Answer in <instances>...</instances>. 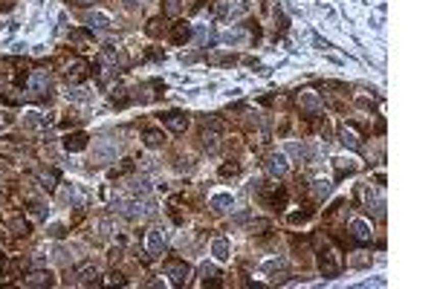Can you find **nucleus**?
<instances>
[{"instance_id":"473e14b6","label":"nucleus","mask_w":434,"mask_h":289,"mask_svg":"<svg viewBox=\"0 0 434 289\" xmlns=\"http://www.w3.org/2000/svg\"><path fill=\"white\" fill-rule=\"evenodd\" d=\"M72 101H87V90H72V93H67Z\"/></svg>"},{"instance_id":"aec40b11","label":"nucleus","mask_w":434,"mask_h":289,"mask_svg":"<svg viewBox=\"0 0 434 289\" xmlns=\"http://www.w3.org/2000/svg\"><path fill=\"white\" fill-rule=\"evenodd\" d=\"M287 154L295 156V159H310V148H307V144L293 142V144H287Z\"/></svg>"},{"instance_id":"b1692460","label":"nucleus","mask_w":434,"mask_h":289,"mask_svg":"<svg viewBox=\"0 0 434 289\" xmlns=\"http://www.w3.org/2000/svg\"><path fill=\"white\" fill-rule=\"evenodd\" d=\"M142 142L148 144V148H160L162 142H165V136L160 133V130H145V139Z\"/></svg>"},{"instance_id":"f257e3e1","label":"nucleus","mask_w":434,"mask_h":289,"mask_svg":"<svg viewBox=\"0 0 434 289\" xmlns=\"http://www.w3.org/2000/svg\"><path fill=\"white\" fill-rule=\"evenodd\" d=\"M319 269L324 278H336L339 272H342V261H339V252H333V249H324V252L319 254Z\"/></svg>"},{"instance_id":"f8f14e48","label":"nucleus","mask_w":434,"mask_h":289,"mask_svg":"<svg viewBox=\"0 0 434 289\" xmlns=\"http://www.w3.org/2000/svg\"><path fill=\"white\" fill-rule=\"evenodd\" d=\"M75 272H79V278H81V283H84V286H90V283H93V286H98V272H96V266H93V263H81Z\"/></svg>"},{"instance_id":"4be33fe9","label":"nucleus","mask_w":434,"mask_h":289,"mask_svg":"<svg viewBox=\"0 0 434 289\" xmlns=\"http://www.w3.org/2000/svg\"><path fill=\"white\" fill-rule=\"evenodd\" d=\"M55 185H58V171H53V168H49V171H44V174H41V188L53 191Z\"/></svg>"},{"instance_id":"f3484780","label":"nucleus","mask_w":434,"mask_h":289,"mask_svg":"<svg viewBox=\"0 0 434 289\" xmlns=\"http://www.w3.org/2000/svg\"><path fill=\"white\" fill-rule=\"evenodd\" d=\"M235 206V199H232V194H214L212 199H209V208H214V211H226V208Z\"/></svg>"},{"instance_id":"4c0bfd02","label":"nucleus","mask_w":434,"mask_h":289,"mask_svg":"<svg viewBox=\"0 0 434 289\" xmlns=\"http://www.w3.org/2000/svg\"><path fill=\"white\" fill-rule=\"evenodd\" d=\"M12 122V116H6V113H0V127H6Z\"/></svg>"},{"instance_id":"9d476101","label":"nucleus","mask_w":434,"mask_h":289,"mask_svg":"<svg viewBox=\"0 0 434 289\" xmlns=\"http://www.w3.org/2000/svg\"><path fill=\"white\" fill-rule=\"evenodd\" d=\"M87 139L90 136L87 133H70V136H64V148H67V151H70V154H79V151H84V148H87Z\"/></svg>"},{"instance_id":"7ed1b4c3","label":"nucleus","mask_w":434,"mask_h":289,"mask_svg":"<svg viewBox=\"0 0 434 289\" xmlns=\"http://www.w3.org/2000/svg\"><path fill=\"white\" fill-rule=\"evenodd\" d=\"M264 168H266V174H269L272 180H281V177H287V171H290V162H287V156L284 154H272V156H266Z\"/></svg>"},{"instance_id":"6e6552de","label":"nucleus","mask_w":434,"mask_h":289,"mask_svg":"<svg viewBox=\"0 0 434 289\" xmlns=\"http://www.w3.org/2000/svg\"><path fill=\"white\" fill-rule=\"evenodd\" d=\"M188 275H191V266H188V263H171L168 266V278H171L174 286H186Z\"/></svg>"},{"instance_id":"a878e982","label":"nucleus","mask_w":434,"mask_h":289,"mask_svg":"<svg viewBox=\"0 0 434 289\" xmlns=\"http://www.w3.org/2000/svg\"><path fill=\"white\" fill-rule=\"evenodd\" d=\"M46 125V116H41V113H27V127H32V130H38V127Z\"/></svg>"},{"instance_id":"412c9836","label":"nucleus","mask_w":434,"mask_h":289,"mask_svg":"<svg viewBox=\"0 0 434 289\" xmlns=\"http://www.w3.org/2000/svg\"><path fill=\"white\" fill-rule=\"evenodd\" d=\"M264 272H269V275H281L278 280L287 278V266H284V261H269V263H264Z\"/></svg>"},{"instance_id":"393cba45","label":"nucleus","mask_w":434,"mask_h":289,"mask_svg":"<svg viewBox=\"0 0 434 289\" xmlns=\"http://www.w3.org/2000/svg\"><path fill=\"white\" fill-rule=\"evenodd\" d=\"M313 194H316L319 199L330 197V182L327 180H316V182H313Z\"/></svg>"},{"instance_id":"2eb2a0df","label":"nucleus","mask_w":434,"mask_h":289,"mask_svg":"<svg viewBox=\"0 0 434 289\" xmlns=\"http://www.w3.org/2000/svg\"><path fill=\"white\" fill-rule=\"evenodd\" d=\"M84 78H87V64H84V61H75L70 70H67V81L79 84V81H84Z\"/></svg>"},{"instance_id":"1a4fd4ad","label":"nucleus","mask_w":434,"mask_h":289,"mask_svg":"<svg viewBox=\"0 0 434 289\" xmlns=\"http://www.w3.org/2000/svg\"><path fill=\"white\" fill-rule=\"evenodd\" d=\"M23 283H27V286H53L55 278H53V272L35 269V272H29L27 278H23Z\"/></svg>"},{"instance_id":"c9c22d12","label":"nucleus","mask_w":434,"mask_h":289,"mask_svg":"<svg viewBox=\"0 0 434 289\" xmlns=\"http://www.w3.org/2000/svg\"><path fill=\"white\" fill-rule=\"evenodd\" d=\"M307 217H310V211H298V214H293L290 220H293V223H298V220H307Z\"/></svg>"},{"instance_id":"e433bc0d","label":"nucleus","mask_w":434,"mask_h":289,"mask_svg":"<svg viewBox=\"0 0 434 289\" xmlns=\"http://www.w3.org/2000/svg\"><path fill=\"white\" fill-rule=\"evenodd\" d=\"M350 263H353V266H368V263H371V257H353Z\"/></svg>"},{"instance_id":"7c9ffc66","label":"nucleus","mask_w":434,"mask_h":289,"mask_svg":"<svg viewBox=\"0 0 434 289\" xmlns=\"http://www.w3.org/2000/svg\"><path fill=\"white\" fill-rule=\"evenodd\" d=\"M124 171H133V162H131V159H122V165H119V168H113V177H119V174H124Z\"/></svg>"},{"instance_id":"6ab92c4d","label":"nucleus","mask_w":434,"mask_h":289,"mask_svg":"<svg viewBox=\"0 0 434 289\" xmlns=\"http://www.w3.org/2000/svg\"><path fill=\"white\" fill-rule=\"evenodd\" d=\"M200 278H203L206 283H209V280H212V283H217L220 272H217V266H214V263H203V266H200Z\"/></svg>"},{"instance_id":"dca6fc26","label":"nucleus","mask_w":434,"mask_h":289,"mask_svg":"<svg viewBox=\"0 0 434 289\" xmlns=\"http://www.w3.org/2000/svg\"><path fill=\"white\" fill-rule=\"evenodd\" d=\"M339 139H342V144H345V148H350V151H359V148H362L359 136H356L350 127H342V130H339Z\"/></svg>"},{"instance_id":"4468645a","label":"nucleus","mask_w":434,"mask_h":289,"mask_svg":"<svg viewBox=\"0 0 434 289\" xmlns=\"http://www.w3.org/2000/svg\"><path fill=\"white\" fill-rule=\"evenodd\" d=\"M333 168H336V177L342 180L345 174H353L356 171V162H353V159H347V156H336V159H333Z\"/></svg>"},{"instance_id":"20e7f679","label":"nucleus","mask_w":434,"mask_h":289,"mask_svg":"<svg viewBox=\"0 0 434 289\" xmlns=\"http://www.w3.org/2000/svg\"><path fill=\"white\" fill-rule=\"evenodd\" d=\"M49 87H53V78H49V72L46 70H32L29 72V90L32 93L44 96V93H49Z\"/></svg>"},{"instance_id":"c85d7f7f","label":"nucleus","mask_w":434,"mask_h":289,"mask_svg":"<svg viewBox=\"0 0 434 289\" xmlns=\"http://www.w3.org/2000/svg\"><path fill=\"white\" fill-rule=\"evenodd\" d=\"M223 41H226V44H240V41H243V32H240V29H229V32L223 35Z\"/></svg>"},{"instance_id":"39448f33","label":"nucleus","mask_w":434,"mask_h":289,"mask_svg":"<svg viewBox=\"0 0 434 289\" xmlns=\"http://www.w3.org/2000/svg\"><path fill=\"white\" fill-rule=\"evenodd\" d=\"M162 252H165V228H160V226L148 228V254L160 257Z\"/></svg>"},{"instance_id":"423d86ee","label":"nucleus","mask_w":434,"mask_h":289,"mask_svg":"<svg viewBox=\"0 0 434 289\" xmlns=\"http://www.w3.org/2000/svg\"><path fill=\"white\" fill-rule=\"evenodd\" d=\"M162 122H165V127H168L171 133H186V130H188V116H186V113H180V110L165 113Z\"/></svg>"},{"instance_id":"2f4dec72","label":"nucleus","mask_w":434,"mask_h":289,"mask_svg":"<svg viewBox=\"0 0 434 289\" xmlns=\"http://www.w3.org/2000/svg\"><path fill=\"white\" fill-rule=\"evenodd\" d=\"M12 228H15V235H29V226L23 223V220H15V223H12Z\"/></svg>"},{"instance_id":"9b49d317","label":"nucleus","mask_w":434,"mask_h":289,"mask_svg":"<svg viewBox=\"0 0 434 289\" xmlns=\"http://www.w3.org/2000/svg\"><path fill=\"white\" fill-rule=\"evenodd\" d=\"M203 144L209 151H217V144H220V122H212L203 130Z\"/></svg>"},{"instance_id":"a19ab883","label":"nucleus","mask_w":434,"mask_h":289,"mask_svg":"<svg viewBox=\"0 0 434 289\" xmlns=\"http://www.w3.org/2000/svg\"><path fill=\"white\" fill-rule=\"evenodd\" d=\"M3 263H6V261H3V254H0V269H3Z\"/></svg>"},{"instance_id":"a211bd4d","label":"nucleus","mask_w":434,"mask_h":289,"mask_svg":"<svg viewBox=\"0 0 434 289\" xmlns=\"http://www.w3.org/2000/svg\"><path fill=\"white\" fill-rule=\"evenodd\" d=\"M171 38H174V44H186L188 38H191V26L188 23H177V26L171 29Z\"/></svg>"},{"instance_id":"c756f323","label":"nucleus","mask_w":434,"mask_h":289,"mask_svg":"<svg viewBox=\"0 0 434 289\" xmlns=\"http://www.w3.org/2000/svg\"><path fill=\"white\" fill-rule=\"evenodd\" d=\"M238 171H240V165H238V162H226V165H220V177H235Z\"/></svg>"},{"instance_id":"79ce46f5","label":"nucleus","mask_w":434,"mask_h":289,"mask_svg":"<svg viewBox=\"0 0 434 289\" xmlns=\"http://www.w3.org/2000/svg\"><path fill=\"white\" fill-rule=\"evenodd\" d=\"M0 199H3V194H0Z\"/></svg>"},{"instance_id":"f03ea898","label":"nucleus","mask_w":434,"mask_h":289,"mask_svg":"<svg viewBox=\"0 0 434 289\" xmlns=\"http://www.w3.org/2000/svg\"><path fill=\"white\" fill-rule=\"evenodd\" d=\"M347 228H350V237H353L356 243H371V240H373L371 223H368V220H362V217H353V220L347 223Z\"/></svg>"},{"instance_id":"ddd939ff","label":"nucleus","mask_w":434,"mask_h":289,"mask_svg":"<svg viewBox=\"0 0 434 289\" xmlns=\"http://www.w3.org/2000/svg\"><path fill=\"white\" fill-rule=\"evenodd\" d=\"M87 26H90V29H98V32H105V29H110V18H107V15H101V12H90V15H87Z\"/></svg>"},{"instance_id":"5701e85b","label":"nucleus","mask_w":434,"mask_h":289,"mask_svg":"<svg viewBox=\"0 0 434 289\" xmlns=\"http://www.w3.org/2000/svg\"><path fill=\"white\" fill-rule=\"evenodd\" d=\"M212 252H214V257H217V261H229V243H226V240H214V246H212Z\"/></svg>"},{"instance_id":"58836bf2","label":"nucleus","mask_w":434,"mask_h":289,"mask_svg":"<svg viewBox=\"0 0 434 289\" xmlns=\"http://www.w3.org/2000/svg\"><path fill=\"white\" fill-rule=\"evenodd\" d=\"M72 3H75V6H93L96 0H72Z\"/></svg>"},{"instance_id":"72a5a7b5","label":"nucleus","mask_w":434,"mask_h":289,"mask_svg":"<svg viewBox=\"0 0 434 289\" xmlns=\"http://www.w3.org/2000/svg\"><path fill=\"white\" fill-rule=\"evenodd\" d=\"M49 235H53V237H64L67 232H64V226H61V223H55V226L49 228Z\"/></svg>"},{"instance_id":"0eeeda50","label":"nucleus","mask_w":434,"mask_h":289,"mask_svg":"<svg viewBox=\"0 0 434 289\" xmlns=\"http://www.w3.org/2000/svg\"><path fill=\"white\" fill-rule=\"evenodd\" d=\"M298 107H301L304 113H310V116H319L324 104H321V99L316 93H301V96H298Z\"/></svg>"},{"instance_id":"cd10ccee","label":"nucleus","mask_w":434,"mask_h":289,"mask_svg":"<svg viewBox=\"0 0 434 289\" xmlns=\"http://www.w3.org/2000/svg\"><path fill=\"white\" fill-rule=\"evenodd\" d=\"M180 9H183V0H165V15H180Z\"/></svg>"},{"instance_id":"bb28decb","label":"nucleus","mask_w":434,"mask_h":289,"mask_svg":"<svg viewBox=\"0 0 434 289\" xmlns=\"http://www.w3.org/2000/svg\"><path fill=\"white\" fill-rule=\"evenodd\" d=\"M46 211H49V208H46L44 203H29V214H32V217H38V220H44V217H46Z\"/></svg>"},{"instance_id":"f704fd0d","label":"nucleus","mask_w":434,"mask_h":289,"mask_svg":"<svg viewBox=\"0 0 434 289\" xmlns=\"http://www.w3.org/2000/svg\"><path fill=\"white\" fill-rule=\"evenodd\" d=\"M160 23H162V20H151V26H148V32H151V35H160Z\"/></svg>"},{"instance_id":"ea45409f","label":"nucleus","mask_w":434,"mask_h":289,"mask_svg":"<svg viewBox=\"0 0 434 289\" xmlns=\"http://www.w3.org/2000/svg\"><path fill=\"white\" fill-rule=\"evenodd\" d=\"M124 3H127V6H142L145 0H124Z\"/></svg>"}]
</instances>
